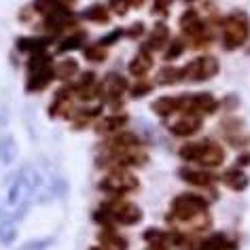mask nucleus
Listing matches in <instances>:
<instances>
[{
    "mask_svg": "<svg viewBox=\"0 0 250 250\" xmlns=\"http://www.w3.org/2000/svg\"><path fill=\"white\" fill-rule=\"evenodd\" d=\"M180 176L193 185H208L210 183V176H204V174H197V172H183Z\"/></svg>",
    "mask_w": 250,
    "mask_h": 250,
    "instance_id": "obj_8",
    "label": "nucleus"
},
{
    "mask_svg": "<svg viewBox=\"0 0 250 250\" xmlns=\"http://www.w3.org/2000/svg\"><path fill=\"white\" fill-rule=\"evenodd\" d=\"M136 185H138V180L134 176H129V174H110L100 187H102L104 191H127Z\"/></svg>",
    "mask_w": 250,
    "mask_h": 250,
    "instance_id": "obj_2",
    "label": "nucleus"
},
{
    "mask_svg": "<svg viewBox=\"0 0 250 250\" xmlns=\"http://www.w3.org/2000/svg\"><path fill=\"white\" fill-rule=\"evenodd\" d=\"M225 246L223 244V235H216V237H212V240H208L202 246V250H221Z\"/></svg>",
    "mask_w": 250,
    "mask_h": 250,
    "instance_id": "obj_9",
    "label": "nucleus"
},
{
    "mask_svg": "<svg viewBox=\"0 0 250 250\" xmlns=\"http://www.w3.org/2000/svg\"><path fill=\"white\" fill-rule=\"evenodd\" d=\"M199 161H202L204 166H218L223 161V151L214 145H206L202 155H199Z\"/></svg>",
    "mask_w": 250,
    "mask_h": 250,
    "instance_id": "obj_5",
    "label": "nucleus"
},
{
    "mask_svg": "<svg viewBox=\"0 0 250 250\" xmlns=\"http://www.w3.org/2000/svg\"><path fill=\"white\" fill-rule=\"evenodd\" d=\"M112 216H115V221L119 223H138L142 218V212L136 208V206H115V210H112Z\"/></svg>",
    "mask_w": 250,
    "mask_h": 250,
    "instance_id": "obj_3",
    "label": "nucleus"
},
{
    "mask_svg": "<svg viewBox=\"0 0 250 250\" xmlns=\"http://www.w3.org/2000/svg\"><path fill=\"white\" fill-rule=\"evenodd\" d=\"M148 66H151V60L145 58V55H138V58L129 64V70H134L136 74H142V72L148 70Z\"/></svg>",
    "mask_w": 250,
    "mask_h": 250,
    "instance_id": "obj_7",
    "label": "nucleus"
},
{
    "mask_svg": "<svg viewBox=\"0 0 250 250\" xmlns=\"http://www.w3.org/2000/svg\"><path fill=\"white\" fill-rule=\"evenodd\" d=\"M244 39H246V26L244 23H229V28H227V47H237L240 42H244Z\"/></svg>",
    "mask_w": 250,
    "mask_h": 250,
    "instance_id": "obj_4",
    "label": "nucleus"
},
{
    "mask_svg": "<svg viewBox=\"0 0 250 250\" xmlns=\"http://www.w3.org/2000/svg\"><path fill=\"white\" fill-rule=\"evenodd\" d=\"M204 206L206 204L202 202V199H197L193 195H183L174 202V210H176L183 218H191L193 214H199V212L204 210Z\"/></svg>",
    "mask_w": 250,
    "mask_h": 250,
    "instance_id": "obj_1",
    "label": "nucleus"
},
{
    "mask_svg": "<svg viewBox=\"0 0 250 250\" xmlns=\"http://www.w3.org/2000/svg\"><path fill=\"white\" fill-rule=\"evenodd\" d=\"M246 183H248V178L242 172H233V170L227 172V185H231L233 189H244Z\"/></svg>",
    "mask_w": 250,
    "mask_h": 250,
    "instance_id": "obj_6",
    "label": "nucleus"
}]
</instances>
